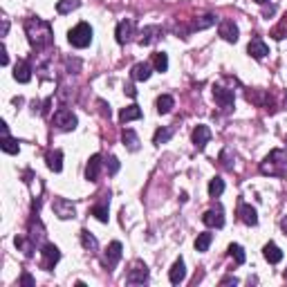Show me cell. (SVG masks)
I'll list each match as a JSON object with an SVG mask.
<instances>
[{
  "instance_id": "1",
  "label": "cell",
  "mask_w": 287,
  "mask_h": 287,
  "mask_svg": "<svg viewBox=\"0 0 287 287\" xmlns=\"http://www.w3.org/2000/svg\"><path fill=\"white\" fill-rule=\"evenodd\" d=\"M25 32H27V39H30L32 47L36 49H45L54 43V34H52V25L43 18H32L25 20Z\"/></svg>"
},
{
  "instance_id": "2",
  "label": "cell",
  "mask_w": 287,
  "mask_h": 287,
  "mask_svg": "<svg viewBox=\"0 0 287 287\" xmlns=\"http://www.w3.org/2000/svg\"><path fill=\"white\" fill-rule=\"evenodd\" d=\"M285 166H287V151H272L260 164V170L265 175H283Z\"/></svg>"
},
{
  "instance_id": "3",
  "label": "cell",
  "mask_w": 287,
  "mask_h": 287,
  "mask_svg": "<svg viewBox=\"0 0 287 287\" xmlns=\"http://www.w3.org/2000/svg\"><path fill=\"white\" fill-rule=\"evenodd\" d=\"M68 41H70V45H72V47H79V49L88 47V45L92 43V27H90L88 23H79L77 27H72V30H70Z\"/></svg>"
},
{
  "instance_id": "4",
  "label": "cell",
  "mask_w": 287,
  "mask_h": 287,
  "mask_svg": "<svg viewBox=\"0 0 287 287\" xmlns=\"http://www.w3.org/2000/svg\"><path fill=\"white\" fill-rule=\"evenodd\" d=\"M213 99L218 101V106L222 108L224 112H231V110H234V103H236L234 90L222 88V85H213Z\"/></svg>"
},
{
  "instance_id": "5",
  "label": "cell",
  "mask_w": 287,
  "mask_h": 287,
  "mask_svg": "<svg viewBox=\"0 0 287 287\" xmlns=\"http://www.w3.org/2000/svg\"><path fill=\"white\" fill-rule=\"evenodd\" d=\"M79 123L77 115H74L72 110H68V108H61V110H56V115H54V126L61 128V130H74Z\"/></svg>"
},
{
  "instance_id": "6",
  "label": "cell",
  "mask_w": 287,
  "mask_h": 287,
  "mask_svg": "<svg viewBox=\"0 0 287 287\" xmlns=\"http://www.w3.org/2000/svg\"><path fill=\"white\" fill-rule=\"evenodd\" d=\"M52 209H54V213L59 215L61 220L77 218V209H74V205L70 202V200H65V198H54Z\"/></svg>"
},
{
  "instance_id": "7",
  "label": "cell",
  "mask_w": 287,
  "mask_h": 287,
  "mask_svg": "<svg viewBox=\"0 0 287 287\" xmlns=\"http://www.w3.org/2000/svg\"><path fill=\"white\" fill-rule=\"evenodd\" d=\"M41 256H43V269H47V272L61 260L59 247H56V245H49V243L43 245V249H41Z\"/></svg>"
},
{
  "instance_id": "8",
  "label": "cell",
  "mask_w": 287,
  "mask_h": 287,
  "mask_svg": "<svg viewBox=\"0 0 287 287\" xmlns=\"http://www.w3.org/2000/svg\"><path fill=\"white\" fill-rule=\"evenodd\" d=\"M202 222L206 224V227H215V229H222L224 227V211L222 206H213V209H209L205 215H202Z\"/></svg>"
},
{
  "instance_id": "9",
  "label": "cell",
  "mask_w": 287,
  "mask_h": 287,
  "mask_svg": "<svg viewBox=\"0 0 287 287\" xmlns=\"http://www.w3.org/2000/svg\"><path fill=\"white\" fill-rule=\"evenodd\" d=\"M146 281H148V267L144 263H135L132 269L128 272L126 283H130V285H139V283H146Z\"/></svg>"
},
{
  "instance_id": "10",
  "label": "cell",
  "mask_w": 287,
  "mask_h": 287,
  "mask_svg": "<svg viewBox=\"0 0 287 287\" xmlns=\"http://www.w3.org/2000/svg\"><path fill=\"white\" fill-rule=\"evenodd\" d=\"M122 251H123V247H122V243H119V240H115V243L108 245V249H106V265H108V269L117 267V263L122 260Z\"/></svg>"
},
{
  "instance_id": "11",
  "label": "cell",
  "mask_w": 287,
  "mask_h": 287,
  "mask_svg": "<svg viewBox=\"0 0 287 287\" xmlns=\"http://www.w3.org/2000/svg\"><path fill=\"white\" fill-rule=\"evenodd\" d=\"M218 34L222 36L227 43H236V41H238V25H236L234 20H222L218 27Z\"/></svg>"
},
{
  "instance_id": "12",
  "label": "cell",
  "mask_w": 287,
  "mask_h": 287,
  "mask_svg": "<svg viewBox=\"0 0 287 287\" xmlns=\"http://www.w3.org/2000/svg\"><path fill=\"white\" fill-rule=\"evenodd\" d=\"M247 52H249V56H253V59H265L269 54V47H267V43H265L263 39H251L249 41V45H247Z\"/></svg>"
},
{
  "instance_id": "13",
  "label": "cell",
  "mask_w": 287,
  "mask_h": 287,
  "mask_svg": "<svg viewBox=\"0 0 287 287\" xmlns=\"http://www.w3.org/2000/svg\"><path fill=\"white\" fill-rule=\"evenodd\" d=\"M191 137H193V146L198 148V151H205L206 144L211 141V130L206 126H198Z\"/></svg>"
},
{
  "instance_id": "14",
  "label": "cell",
  "mask_w": 287,
  "mask_h": 287,
  "mask_svg": "<svg viewBox=\"0 0 287 287\" xmlns=\"http://www.w3.org/2000/svg\"><path fill=\"white\" fill-rule=\"evenodd\" d=\"M132 30H135V23H132V20H122V23L117 25V32H115L117 43L126 45L128 41H130V36H132Z\"/></svg>"
},
{
  "instance_id": "15",
  "label": "cell",
  "mask_w": 287,
  "mask_h": 287,
  "mask_svg": "<svg viewBox=\"0 0 287 287\" xmlns=\"http://www.w3.org/2000/svg\"><path fill=\"white\" fill-rule=\"evenodd\" d=\"M238 215L240 220H243L245 224H249V227H253V224H258V213L253 206H249L247 202H240L238 205Z\"/></svg>"
},
{
  "instance_id": "16",
  "label": "cell",
  "mask_w": 287,
  "mask_h": 287,
  "mask_svg": "<svg viewBox=\"0 0 287 287\" xmlns=\"http://www.w3.org/2000/svg\"><path fill=\"white\" fill-rule=\"evenodd\" d=\"M186 278V267H184V260L182 258H177L175 263H173V267H170L168 272V281L173 283V285H180L182 281Z\"/></svg>"
},
{
  "instance_id": "17",
  "label": "cell",
  "mask_w": 287,
  "mask_h": 287,
  "mask_svg": "<svg viewBox=\"0 0 287 287\" xmlns=\"http://www.w3.org/2000/svg\"><path fill=\"white\" fill-rule=\"evenodd\" d=\"M99 170H101V155H92L88 160V166H85V180L97 182Z\"/></svg>"
},
{
  "instance_id": "18",
  "label": "cell",
  "mask_w": 287,
  "mask_h": 287,
  "mask_svg": "<svg viewBox=\"0 0 287 287\" xmlns=\"http://www.w3.org/2000/svg\"><path fill=\"white\" fill-rule=\"evenodd\" d=\"M14 79L18 83H27L32 79V65L27 61H18L14 68Z\"/></svg>"
},
{
  "instance_id": "19",
  "label": "cell",
  "mask_w": 287,
  "mask_h": 287,
  "mask_svg": "<svg viewBox=\"0 0 287 287\" xmlns=\"http://www.w3.org/2000/svg\"><path fill=\"white\" fill-rule=\"evenodd\" d=\"M263 256H265V260H267V263H272V265H276V263H281V260H283V251L274 243L265 245V247H263Z\"/></svg>"
},
{
  "instance_id": "20",
  "label": "cell",
  "mask_w": 287,
  "mask_h": 287,
  "mask_svg": "<svg viewBox=\"0 0 287 287\" xmlns=\"http://www.w3.org/2000/svg\"><path fill=\"white\" fill-rule=\"evenodd\" d=\"M135 119H141V108L137 106V103H132V106L123 108V110L119 112V122H122V123L135 122Z\"/></svg>"
},
{
  "instance_id": "21",
  "label": "cell",
  "mask_w": 287,
  "mask_h": 287,
  "mask_svg": "<svg viewBox=\"0 0 287 287\" xmlns=\"http://www.w3.org/2000/svg\"><path fill=\"white\" fill-rule=\"evenodd\" d=\"M151 74H153L151 63H137L135 68H132V79H135V81H148Z\"/></svg>"
},
{
  "instance_id": "22",
  "label": "cell",
  "mask_w": 287,
  "mask_h": 287,
  "mask_svg": "<svg viewBox=\"0 0 287 287\" xmlns=\"http://www.w3.org/2000/svg\"><path fill=\"white\" fill-rule=\"evenodd\" d=\"M47 166L49 170H54V173H61V168H63V153L61 151H54V153H47Z\"/></svg>"
},
{
  "instance_id": "23",
  "label": "cell",
  "mask_w": 287,
  "mask_h": 287,
  "mask_svg": "<svg viewBox=\"0 0 287 287\" xmlns=\"http://www.w3.org/2000/svg\"><path fill=\"white\" fill-rule=\"evenodd\" d=\"M155 34H162V30L157 27V25H151V27H144V32H141V39H139V43L141 45H151V43H155L157 41V36Z\"/></svg>"
},
{
  "instance_id": "24",
  "label": "cell",
  "mask_w": 287,
  "mask_h": 287,
  "mask_svg": "<svg viewBox=\"0 0 287 287\" xmlns=\"http://www.w3.org/2000/svg\"><path fill=\"white\" fill-rule=\"evenodd\" d=\"M173 106H175V99L170 97V94L157 97V112H160V115H168V112L173 110Z\"/></svg>"
},
{
  "instance_id": "25",
  "label": "cell",
  "mask_w": 287,
  "mask_h": 287,
  "mask_svg": "<svg viewBox=\"0 0 287 287\" xmlns=\"http://www.w3.org/2000/svg\"><path fill=\"white\" fill-rule=\"evenodd\" d=\"M0 148L5 153H9V155H16V153L20 151V144H18V139H14V137H9V135H2V141H0Z\"/></svg>"
},
{
  "instance_id": "26",
  "label": "cell",
  "mask_w": 287,
  "mask_h": 287,
  "mask_svg": "<svg viewBox=\"0 0 287 287\" xmlns=\"http://www.w3.org/2000/svg\"><path fill=\"white\" fill-rule=\"evenodd\" d=\"M211 243H213V234L205 231V234H200L198 238H195V249H198L200 253H205V251H209Z\"/></svg>"
},
{
  "instance_id": "27",
  "label": "cell",
  "mask_w": 287,
  "mask_h": 287,
  "mask_svg": "<svg viewBox=\"0 0 287 287\" xmlns=\"http://www.w3.org/2000/svg\"><path fill=\"white\" fill-rule=\"evenodd\" d=\"M123 144L128 146V151H132V153H137L139 151V137H137V132L135 130H123Z\"/></svg>"
},
{
  "instance_id": "28",
  "label": "cell",
  "mask_w": 287,
  "mask_h": 287,
  "mask_svg": "<svg viewBox=\"0 0 287 287\" xmlns=\"http://www.w3.org/2000/svg\"><path fill=\"white\" fill-rule=\"evenodd\" d=\"M81 245H83V249H88V251H97V249H99L97 238L90 236L88 229H83V231H81Z\"/></svg>"
},
{
  "instance_id": "29",
  "label": "cell",
  "mask_w": 287,
  "mask_h": 287,
  "mask_svg": "<svg viewBox=\"0 0 287 287\" xmlns=\"http://www.w3.org/2000/svg\"><path fill=\"white\" fill-rule=\"evenodd\" d=\"M170 137H173V128H157L155 135H153V144H155V146H162V144H166Z\"/></svg>"
},
{
  "instance_id": "30",
  "label": "cell",
  "mask_w": 287,
  "mask_h": 287,
  "mask_svg": "<svg viewBox=\"0 0 287 287\" xmlns=\"http://www.w3.org/2000/svg\"><path fill=\"white\" fill-rule=\"evenodd\" d=\"M79 5H81V0H59V2H56V11H59V14H70V11H74Z\"/></svg>"
},
{
  "instance_id": "31",
  "label": "cell",
  "mask_w": 287,
  "mask_h": 287,
  "mask_svg": "<svg viewBox=\"0 0 287 287\" xmlns=\"http://www.w3.org/2000/svg\"><path fill=\"white\" fill-rule=\"evenodd\" d=\"M222 193H224V180L222 177H213L209 182V195L211 198H220Z\"/></svg>"
},
{
  "instance_id": "32",
  "label": "cell",
  "mask_w": 287,
  "mask_h": 287,
  "mask_svg": "<svg viewBox=\"0 0 287 287\" xmlns=\"http://www.w3.org/2000/svg\"><path fill=\"white\" fill-rule=\"evenodd\" d=\"M153 65H155L157 72H166V70H168V56H166L164 52L153 54Z\"/></svg>"
},
{
  "instance_id": "33",
  "label": "cell",
  "mask_w": 287,
  "mask_h": 287,
  "mask_svg": "<svg viewBox=\"0 0 287 287\" xmlns=\"http://www.w3.org/2000/svg\"><path fill=\"white\" fill-rule=\"evenodd\" d=\"M229 256L236 260V265H243L245 258H247V256H245V251H243V247H240V245H236V243L229 245Z\"/></svg>"
},
{
  "instance_id": "34",
  "label": "cell",
  "mask_w": 287,
  "mask_h": 287,
  "mask_svg": "<svg viewBox=\"0 0 287 287\" xmlns=\"http://www.w3.org/2000/svg\"><path fill=\"white\" fill-rule=\"evenodd\" d=\"M90 213H92L99 222H108V218H110V215H108V205H94L92 209H90Z\"/></svg>"
},
{
  "instance_id": "35",
  "label": "cell",
  "mask_w": 287,
  "mask_h": 287,
  "mask_svg": "<svg viewBox=\"0 0 287 287\" xmlns=\"http://www.w3.org/2000/svg\"><path fill=\"white\" fill-rule=\"evenodd\" d=\"M211 25H215V16L213 14H206V16H202V18L195 20L193 30H206V27H211Z\"/></svg>"
},
{
  "instance_id": "36",
  "label": "cell",
  "mask_w": 287,
  "mask_h": 287,
  "mask_svg": "<svg viewBox=\"0 0 287 287\" xmlns=\"http://www.w3.org/2000/svg\"><path fill=\"white\" fill-rule=\"evenodd\" d=\"M272 36L276 41H281V39H285V36H287V16H283V20L272 30Z\"/></svg>"
},
{
  "instance_id": "37",
  "label": "cell",
  "mask_w": 287,
  "mask_h": 287,
  "mask_svg": "<svg viewBox=\"0 0 287 287\" xmlns=\"http://www.w3.org/2000/svg\"><path fill=\"white\" fill-rule=\"evenodd\" d=\"M106 168H108V173H110V175H115V173H119V160H117V157L112 155L110 160H108Z\"/></svg>"
},
{
  "instance_id": "38",
  "label": "cell",
  "mask_w": 287,
  "mask_h": 287,
  "mask_svg": "<svg viewBox=\"0 0 287 287\" xmlns=\"http://www.w3.org/2000/svg\"><path fill=\"white\" fill-rule=\"evenodd\" d=\"M20 285H25V287H34V278H32L30 274H23V276H20Z\"/></svg>"
},
{
  "instance_id": "39",
  "label": "cell",
  "mask_w": 287,
  "mask_h": 287,
  "mask_svg": "<svg viewBox=\"0 0 287 287\" xmlns=\"http://www.w3.org/2000/svg\"><path fill=\"white\" fill-rule=\"evenodd\" d=\"M220 285H238V278H236V276H224L222 281H220Z\"/></svg>"
},
{
  "instance_id": "40",
  "label": "cell",
  "mask_w": 287,
  "mask_h": 287,
  "mask_svg": "<svg viewBox=\"0 0 287 287\" xmlns=\"http://www.w3.org/2000/svg\"><path fill=\"white\" fill-rule=\"evenodd\" d=\"M0 54H2V56H0V63H2V65H7V63H9V56H7V49L2 47V49H0Z\"/></svg>"
},
{
  "instance_id": "41",
  "label": "cell",
  "mask_w": 287,
  "mask_h": 287,
  "mask_svg": "<svg viewBox=\"0 0 287 287\" xmlns=\"http://www.w3.org/2000/svg\"><path fill=\"white\" fill-rule=\"evenodd\" d=\"M99 106H101V112H103V115H106V117L110 119V106H106L103 101H99Z\"/></svg>"
},
{
  "instance_id": "42",
  "label": "cell",
  "mask_w": 287,
  "mask_h": 287,
  "mask_svg": "<svg viewBox=\"0 0 287 287\" xmlns=\"http://www.w3.org/2000/svg\"><path fill=\"white\" fill-rule=\"evenodd\" d=\"M126 94H128V97H132V99H135V97H137L135 85H126Z\"/></svg>"
},
{
  "instance_id": "43",
  "label": "cell",
  "mask_w": 287,
  "mask_h": 287,
  "mask_svg": "<svg viewBox=\"0 0 287 287\" xmlns=\"http://www.w3.org/2000/svg\"><path fill=\"white\" fill-rule=\"evenodd\" d=\"M7 32H9V20H2V36H7Z\"/></svg>"
},
{
  "instance_id": "44",
  "label": "cell",
  "mask_w": 287,
  "mask_h": 287,
  "mask_svg": "<svg viewBox=\"0 0 287 287\" xmlns=\"http://www.w3.org/2000/svg\"><path fill=\"white\" fill-rule=\"evenodd\" d=\"M281 229H283V231H285V236H287V215L281 220Z\"/></svg>"
},
{
  "instance_id": "45",
  "label": "cell",
  "mask_w": 287,
  "mask_h": 287,
  "mask_svg": "<svg viewBox=\"0 0 287 287\" xmlns=\"http://www.w3.org/2000/svg\"><path fill=\"white\" fill-rule=\"evenodd\" d=\"M253 2H258V5H265V2H269V0H253Z\"/></svg>"
},
{
  "instance_id": "46",
  "label": "cell",
  "mask_w": 287,
  "mask_h": 287,
  "mask_svg": "<svg viewBox=\"0 0 287 287\" xmlns=\"http://www.w3.org/2000/svg\"><path fill=\"white\" fill-rule=\"evenodd\" d=\"M285 108H287V92H285Z\"/></svg>"
},
{
  "instance_id": "47",
  "label": "cell",
  "mask_w": 287,
  "mask_h": 287,
  "mask_svg": "<svg viewBox=\"0 0 287 287\" xmlns=\"http://www.w3.org/2000/svg\"><path fill=\"white\" fill-rule=\"evenodd\" d=\"M285 281H287V272H285Z\"/></svg>"
},
{
  "instance_id": "48",
  "label": "cell",
  "mask_w": 287,
  "mask_h": 287,
  "mask_svg": "<svg viewBox=\"0 0 287 287\" xmlns=\"http://www.w3.org/2000/svg\"><path fill=\"white\" fill-rule=\"evenodd\" d=\"M285 144H287V137H285Z\"/></svg>"
}]
</instances>
